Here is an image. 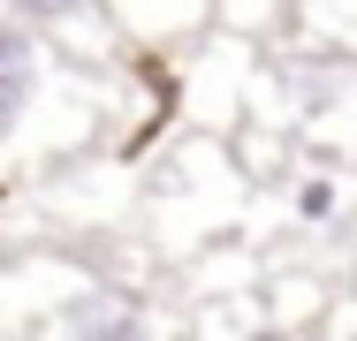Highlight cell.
<instances>
[{
  "instance_id": "obj_1",
  "label": "cell",
  "mask_w": 357,
  "mask_h": 341,
  "mask_svg": "<svg viewBox=\"0 0 357 341\" xmlns=\"http://www.w3.org/2000/svg\"><path fill=\"white\" fill-rule=\"evenodd\" d=\"M38 68H46V46L31 38V23H23V15H8V23H0V129L31 106Z\"/></svg>"
},
{
  "instance_id": "obj_2",
  "label": "cell",
  "mask_w": 357,
  "mask_h": 341,
  "mask_svg": "<svg viewBox=\"0 0 357 341\" xmlns=\"http://www.w3.org/2000/svg\"><path fill=\"white\" fill-rule=\"evenodd\" d=\"M61 326H69V334H130L137 311H122V303H69Z\"/></svg>"
},
{
  "instance_id": "obj_3",
  "label": "cell",
  "mask_w": 357,
  "mask_h": 341,
  "mask_svg": "<svg viewBox=\"0 0 357 341\" xmlns=\"http://www.w3.org/2000/svg\"><path fill=\"white\" fill-rule=\"evenodd\" d=\"M76 8H84V0H8V15H23L31 31H38V23H69Z\"/></svg>"
},
{
  "instance_id": "obj_4",
  "label": "cell",
  "mask_w": 357,
  "mask_h": 341,
  "mask_svg": "<svg viewBox=\"0 0 357 341\" xmlns=\"http://www.w3.org/2000/svg\"><path fill=\"white\" fill-rule=\"evenodd\" d=\"M335 198H342V190H335L327 175H312V182H296V212H304V220H327V212H335Z\"/></svg>"
}]
</instances>
